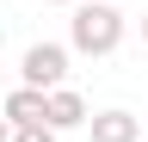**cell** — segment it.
Returning a JSON list of instances; mask_svg holds the SVG:
<instances>
[{"label":"cell","mask_w":148,"mask_h":142,"mask_svg":"<svg viewBox=\"0 0 148 142\" xmlns=\"http://www.w3.org/2000/svg\"><path fill=\"white\" fill-rule=\"evenodd\" d=\"M6 136H12V130H6V117H0V142H6Z\"/></svg>","instance_id":"ba28073f"},{"label":"cell","mask_w":148,"mask_h":142,"mask_svg":"<svg viewBox=\"0 0 148 142\" xmlns=\"http://www.w3.org/2000/svg\"><path fill=\"white\" fill-rule=\"evenodd\" d=\"M111 6H117V0H111Z\"/></svg>","instance_id":"7c38bea8"},{"label":"cell","mask_w":148,"mask_h":142,"mask_svg":"<svg viewBox=\"0 0 148 142\" xmlns=\"http://www.w3.org/2000/svg\"><path fill=\"white\" fill-rule=\"evenodd\" d=\"M49 6H74V0H49Z\"/></svg>","instance_id":"9c48e42d"},{"label":"cell","mask_w":148,"mask_h":142,"mask_svg":"<svg viewBox=\"0 0 148 142\" xmlns=\"http://www.w3.org/2000/svg\"><path fill=\"white\" fill-rule=\"evenodd\" d=\"M6 142H56V130H49V123H18Z\"/></svg>","instance_id":"8992f818"},{"label":"cell","mask_w":148,"mask_h":142,"mask_svg":"<svg viewBox=\"0 0 148 142\" xmlns=\"http://www.w3.org/2000/svg\"><path fill=\"white\" fill-rule=\"evenodd\" d=\"M18 86H37V93L68 86V43H31L18 56Z\"/></svg>","instance_id":"7a4b0ae2"},{"label":"cell","mask_w":148,"mask_h":142,"mask_svg":"<svg viewBox=\"0 0 148 142\" xmlns=\"http://www.w3.org/2000/svg\"><path fill=\"white\" fill-rule=\"evenodd\" d=\"M0 49H6V25H0Z\"/></svg>","instance_id":"30bf717a"},{"label":"cell","mask_w":148,"mask_h":142,"mask_svg":"<svg viewBox=\"0 0 148 142\" xmlns=\"http://www.w3.org/2000/svg\"><path fill=\"white\" fill-rule=\"evenodd\" d=\"M123 12L111 0H74V19H68V56H111L123 43Z\"/></svg>","instance_id":"6da1fadb"},{"label":"cell","mask_w":148,"mask_h":142,"mask_svg":"<svg viewBox=\"0 0 148 142\" xmlns=\"http://www.w3.org/2000/svg\"><path fill=\"white\" fill-rule=\"evenodd\" d=\"M0 117H6V130H18V123H43V93H37V86L0 93Z\"/></svg>","instance_id":"5b68a950"},{"label":"cell","mask_w":148,"mask_h":142,"mask_svg":"<svg viewBox=\"0 0 148 142\" xmlns=\"http://www.w3.org/2000/svg\"><path fill=\"white\" fill-rule=\"evenodd\" d=\"M0 93H6V74H0Z\"/></svg>","instance_id":"8fae6325"},{"label":"cell","mask_w":148,"mask_h":142,"mask_svg":"<svg viewBox=\"0 0 148 142\" xmlns=\"http://www.w3.org/2000/svg\"><path fill=\"white\" fill-rule=\"evenodd\" d=\"M142 43H148V6H142Z\"/></svg>","instance_id":"52a82bcc"},{"label":"cell","mask_w":148,"mask_h":142,"mask_svg":"<svg viewBox=\"0 0 148 142\" xmlns=\"http://www.w3.org/2000/svg\"><path fill=\"white\" fill-rule=\"evenodd\" d=\"M43 123H49L56 136L80 130V123H86V99L74 93V86H49V93H43Z\"/></svg>","instance_id":"3957f363"},{"label":"cell","mask_w":148,"mask_h":142,"mask_svg":"<svg viewBox=\"0 0 148 142\" xmlns=\"http://www.w3.org/2000/svg\"><path fill=\"white\" fill-rule=\"evenodd\" d=\"M80 130H86L92 142H136V136H142V117L123 111V105H111V111H86Z\"/></svg>","instance_id":"277c9868"}]
</instances>
